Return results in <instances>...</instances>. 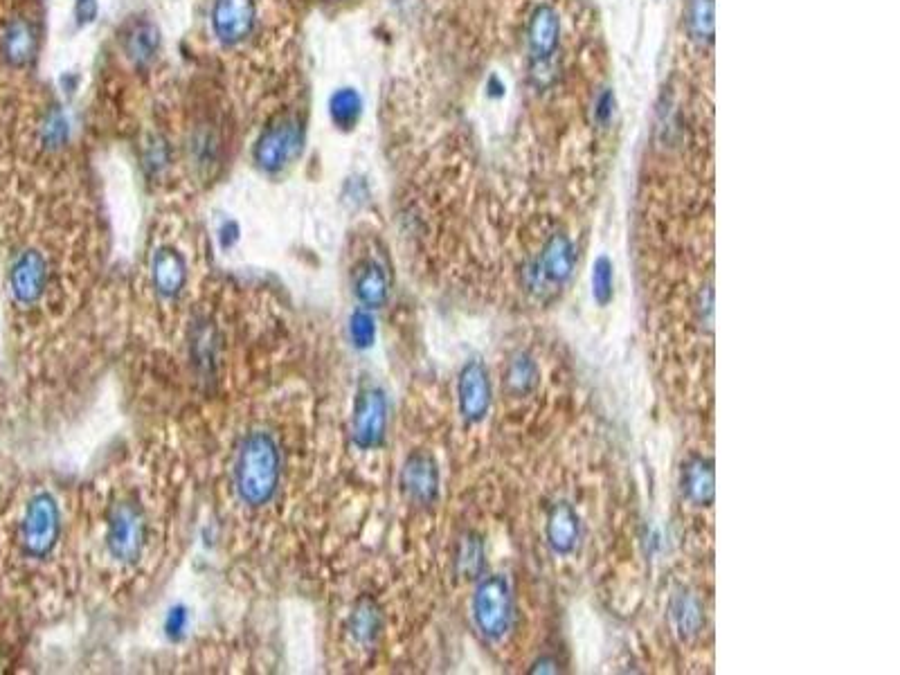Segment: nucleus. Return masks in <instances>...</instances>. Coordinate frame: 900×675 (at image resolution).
I'll return each mask as SVG.
<instances>
[{
  "mask_svg": "<svg viewBox=\"0 0 900 675\" xmlns=\"http://www.w3.org/2000/svg\"><path fill=\"white\" fill-rule=\"evenodd\" d=\"M671 621L680 637H693L702 624V608L691 592H678L671 601Z\"/></svg>",
  "mask_w": 900,
  "mask_h": 675,
  "instance_id": "20",
  "label": "nucleus"
},
{
  "mask_svg": "<svg viewBox=\"0 0 900 675\" xmlns=\"http://www.w3.org/2000/svg\"><path fill=\"white\" fill-rule=\"evenodd\" d=\"M187 610L185 608H171L169 610V615H167V621H165V630H167V635L169 637H180L185 633V628H187Z\"/></svg>",
  "mask_w": 900,
  "mask_h": 675,
  "instance_id": "30",
  "label": "nucleus"
},
{
  "mask_svg": "<svg viewBox=\"0 0 900 675\" xmlns=\"http://www.w3.org/2000/svg\"><path fill=\"white\" fill-rule=\"evenodd\" d=\"M459 412L468 423H480L491 408V383L482 360L466 363L457 383Z\"/></svg>",
  "mask_w": 900,
  "mask_h": 675,
  "instance_id": "10",
  "label": "nucleus"
},
{
  "mask_svg": "<svg viewBox=\"0 0 900 675\" xmlns=\"http://www.w3.org/2000/svg\"><path fill=\"white\" fill-rule=\"evenodd\" d=\"M45 279H48V266H45L41 252L25 250L23 255L14 261L12 277H9L14 300L25 306L39 302L45 291Z\"/></svg>",
  "mask_w": 900,
  "mask_h": 675,
  "instance_id": "11",
  "label": "nucleus"
},
{
  "mask_svg": "<svg viewBox=\"0 0 900 675\" xmlns=\"http://www.w3.org/2000/svg\"><path fill=\"white\" fill-rule=\"evenodd\" d=\"M160 41L162 39L158 25L147 21V18H142V21H133L126 27L122 48L126 59H129L135 68H147L158 57Z\"/></svg>",
  "mask_w": 900,
  "mask_h": 675,
  "instance_id": "14",
  "label": "nucleus"
},
{
  "mask_svg": "<svg viewBox=\"0 0 900 675\" xmlns=\"http://www.w3.org/2000/svg\"><path fill=\"white\" fill-rule=\"evenodd\" d=\"M70 138V122L66 113L61 111V106H52L48 113H45L43 122H41V142L45 149H61L63 144H68Z\"/></svg>",
  "mask_w": 900,
  "mask_h": 675,
  "instance_id": "23",
  "label": "nucleus"
},
{
  "mask_svg": "<svg viewBox=\"0 0 900 675\" xmlns=\"http://www.w3.org/2000/svg\"><path fill=\"white\" fill-rule=\"evenodd\" d=\"M387 428V401L378 387H367L354 405V441L358 448H376L383 444Z\"/></svg>",
  "mask_w": 900,
  "mask_h": 675,
  "instance_id": "8",
  "label": "nucleus"
},
{
  "mask_svg": "<svg viewBox=\"0 0 900 675\" xmlns=\"http://www.w3.org/2000/svg\"><path fill=\"white\" fill-rule=\"evenodd\" d=\"M151 277L160 295L176 297L183 291L187 279V264L183 255L176 248H160L151 261Z\"/></svg>",
  "mask_w": 900,
  "mask_h": 675,
  "instance_id": "16",
  "label": "nucleus"
},
{
  "mask_svg": "<svg viewBox=\"0 0 900 675\" xmlns=\"http://www.w3.org/2000/svg\"><path fill=\"white\" fill-rule=\"evenodd\" d=\"M306 126L300 115L279 113L270 120L252 144V160L266 174H279L302 156Z\"/></svg>",
  "mask_w": 900,
  "mask_h": 675,
  "instance_id": "2",
  "label": "nucleus"
},
{
  "mask_svg": "<svg viewBox=\"0 0 900 675\" xmlns=\"http://www.w3.org/2000/svg\"><path fill=\"white\" fill-rule=\"evenodd\" d=\"M167 165H169V144L165 138H160V135H153L147 142V147H144V167H147L151 174H160Z\"/></svg>",
  "mask_w": 900,
  "mask_h": 675,
  "instance_id": "28",
  "label": "nucleus"
},
{
  "mask_svg": "<svg viewBox=\"0 0 900 675\" xmlns=\"http://www.w3.org/2000/svg\"><path fill=\"white\" fill-rule=\"evenodd\" d=\"M473 619L480 633L489 639L507 635L513 619V601L509 581L502 574H491L477 585L473 594Z\"/></svg>",
  "mask_w": 900,
  "mask_h": 675,
  "instance_id": "4",
  "label": "nucleus"
},
{
  "mask_svg": "<svg viewBox=\"0 0 900 675\" xmlns=\"http://www.w3.org/2000/svg\"><path fill=\"white\" fill-rule=\"evenodd\" d=\"M714 482V464L707 457H691L687 464L682 466V493L687 495L698 507H709L714 502L716 493Z\"/></svg>",
  "mask_w": 900,
  "mask_h": 675,
  "instance_id": "17",
  "label": "nucleus"
},
{
  "mask_svg": "<svg viewBox=\"0 0 900 675\" xmlns=\"http://www.w3.org/2000/svg\"><path fill=\"white\" fill-rule=\"evenodd\" d=\"M257 25V0H214L210 27L214 39L225 48H234L250 39Z\"/></svg>",
  "mask_w": 900,
  "mask_h": 675,
  "instance_id": "6",
  "label": "nucleus"
},
{
  "mask_svg": "<svg viewBox=\"0 0 900 675\" xmlns=\"http://www.w3.org/2000/svg\"><path fill=\"white\" fill-rule=\"evenodd\" d=\"M536 383H538V367L534 363V358L527 354L513 356L507 369V387L511 390V394L516 396L527 394L534 390Z\"/></svg>",
  "mask_w": 900,
  "mask_h": 675,
  "instance_id": "22",
  "label": "nucleus"
},
{
  "mask_svg": "<svg viewBox=\"0 0 900 675\" xmlns=\"http://www.w3.org/2000/svg\"><path fill=\"white\" fill-rule=\"evenodd\" d=\"M612 295H615V268L608 257H599L592 266V297L599 306H606Z\"/></svg>",
  "mask_w": 900,
  "mask_h": 675,
  "instance_id": "26",
  "label": "nucleus"
},
{
  "mask_svg": "<svg viewBox=\"0 0 900 675\" xmlns=\"http://www.w3.org/2000/svg\"><path fill=\"white\" fill-rule=\"evenodd\" d=\"M99 3L97 0H75V23L77 27H88L97 21Z\"/></svg>",
  "mask_w": 900,
  "mask_h": 675,
  "instance_id": "29",
  "label": "nucleus"
},
{
  "mask_svg": "<svg viewBox=\"0 0 900 675\" xmlns=\"http://www.w3.org/2000/svg\"><path fill=\"white\" fill-rule=\"evenodd\" d=\"M356 295L358 300L363 302L369 309H378L383 306L387 300V293H390V284H387V275L381 264L376 261L367 259L356 268Z\"/></svg>",
  "mask_w": 900,
  "mask_h": 675,
  "instance_id": "19",
  "label": "nucleus"
},
{
  "mask_svg": "<svg viewBox=\"0 0 900 675\" xmlns=\"http://www.w3.org/2000/svg\"><path fill=\"white\" fill-rule=\"evenodd\" d=\"M403 489L412 500L428 504L437 498L439 471L435 459L426 453L412 455L403 468Z\"/></svg>",
  "mask_w": 900,
  "mask_h": 675,
  "instance_id": "12",
  "label": "nucleus"
},
{
  "mask_svg": "<svg viewBox=\"0 0 900 675\" xmlns=\"http://www.w3.org/2000/svg\"><path fill=\"white\" fill-rule=\"evenodd\" d=\"M279 453L266 432H252L243 441L237 459V491L250 507H261L277 491Z\"/></svg>",
  "mask_w": 900,
  "mask_h": 675,
  "instance_id": "1",
  "label": "nucleus"
},
{
  "mask_svg": "<svg viewBox=\"0 0 900 675\" xmlns=\"http://www.w3.org/2000/svg\"><path fill=\"white\" fill-rule=\"evenodd\" d=\"M239 237H241V230H239V225L234 223V221H225L223 225H221V230H219V241H221V248H232L234 243L239 241Z\"/></svg>",
  "mask_w": 900,
  "mask_h": 675,
  "instance_id": "31",
  "label": "nucleus"
},
{
  "mask_svg": "<svg viewBox=\"0 0 900 675\" xmlns=\"http://www.w3.org/2000/svg\"><path fill=\"white\" fill-rule=\"evenodd\" d=\"M349 333H351V340H354V345L358 349L372 347L374 340H376V322H374L372 315H369L367 311L358 309L354 315H351V320H349Z\"/></svg>",
  "mask_w": 900,
  "mask_h": 675,
  "instance_id": "27",
  "label": "nucleus"
},
{
  "mask_svg": "<svg viewBox=\"0 0 900 675\" xmlns=\"http://www.w3.org/2000/svg\"><path fill=\"white\" fill-rule=\"evenodd\" d=\"M106 545L117 561L133 563L144 545V518L133 502H122L108 518Z\"/></svg>",
  "mask_w": 900,
  "mask_h": 675,
  "instance_id": "7",
  "label": "nucleus"
},
{
  "mask_svg": "<svg viewBox=\"0 0 900 675\" xmlns=\"http://www.w3.org/2000/svg\"><path fill=\"white\" fill-rule=\"evenodd\" d=\"M59 507L52 495L39 493L27 504L25 516L21 522V545L25 554L34 558H43L52 552L59 538Z\"/></svg>",
  "mask_w": 900,
  "mask_h": 675,
  "instance_id": "5",
  "label": "nucleus"
},
{
  "mask_svg": "<svg viewBox=\"0 0 900 675\" xmlns=\"http://www.w3.org/2000/svg\"><path fill=\"white\" fill-rule=\"evenodd\" d=\"M574 266H576V252L572 239L563 232H556L547 239L543 252H540V259L536 261V266L531 268V275H534L531 286L534 288L547 284L561 286L570 279Z\"/></svg>",
  "mask_w": 900,
  "mask_h": 675,
  "instance_id": "9",
  "label": "nucleus"
},
{
  "mask_svg": "<svg viewBox=\"0 0 900 675\" xmlns=\"http://www.w3.org/2000/svg\"><path fill=\"white\" fill-rule=\"evenodd\" d=\"M381 630V615L372 601H360L351 615V635L358 642H372Z\"/></svg>",
  "mask_w": 900,
  "mask_h": 675,
  "instance_id": "25",
  "label": "nucleus"
},
{
  "mask_svg": "<svg viewBox=\"0 0 900 675\" xmlns=\"http://www.w3.org/2000/svg\"><path fill=\"white\" fill-rule=\"evenodd\" d=\"M558 45H561V16H558L554 5H538L531 12L527 25V54L531 77L538 84H545L556 68Z\"/></svg>",
  "mask_w": 900,
  "mask_h": 675,
  "instance_id": "3",
  "label": "nucleus"
},
{
  "mask_svg": "<svg viewBox=\"0 0 900 675\" xmlns=\"http://www.w3.org/2000/svg\"><path fill=\"white\" fill-rule=\"evenodd\" d=\"M547 543L556 554L567 556L576 549L581 536L579 516L570 502H556L547 513Z\"/></svg>",
  "mask_w": 900,
  "mask_h": 675,
  "instance_id": "13",
  "label": "nucleus"
},
{
  "mask_svg": "<svg viewBox=\"0 0 900 675\" xmlns=\"http://www.w3.org/2000/svg\"><path fill=\"white\" fill-rule=\"evenodd\" d=\"M39 48V36L27 18L18 16L9 21L3 32V57L12 68L30 66Z\"/></svg>",
  "mask_w": 900,
  "mask_h": 675,
  "instance_id": "15",
  "label": "nucleus"
},
{
  "mask_svg": "<svg viewBox=\"0 0 900 675\" xmlns=\"http://www.w3.org/2000/svg\"><path fill=\"white\" fill-rule=\"evenodd\" d=\"M365 111V102L363 95L358 93V88L354 86H340L333 90L329 95L327 102V113L331 124L336 126L338 131H354L360 117H363Z\"/></svg>",
  "mask_w": 900,
  "mask_h": 675,
  "instance_id": "18",
  "label": "nucleus"
},
{
  "mask_svg": "<svg viewBox=\"0 0 900 675\" xmlns=\"http://www.w3.org/2000/svg\"><path fill=\"white\" fill-rule=\"evenodd\" d=\"M484 570V547L475 534H468L457 552V572L464 579H477Z\"/></svg>",
  "mask_w": 900,
  "mask_h": 675,
  "instance_id": "24",
  "label": "nucleus"
},
{
  "mask_svg": "<svg viewBox=\"0 0 900 675\" xmlns=\"http://www.w3.org/2000/svg\"><path fill=\"white\" fill-rule=\"evenodd\" d=\"M687 30L700 45L714 41V0H689Z\"/></svg>",
  "mask_w": 900,
  "mask_h": 675,
  "instance_id": "21",
  "label": "nucleus"
}]
</instances>
